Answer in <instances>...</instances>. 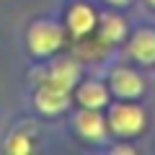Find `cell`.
Segmentation results:
<instances>
[{"instance_id":"5","label":"cell","mask_w":155,"mask_h":155,"mask_svg":"<svg viewBox=\"0 0 155 155\" xmlns=\"http://www.w3.org/2000/svg\"><path fill=\"white\" fill-rule=\"evenodd\" d=\"M129 52L140 62H153L155 60V31L153 28H140L129 41Z\"/></svg>"},{"instance_id":"1","label":"cell","mask_w":155,"mask_h":155,"mask_svg":"<svg viewBox=\"0 0 155 155\" xmlns=\"http://www.w3.org/2000/svg\"><path fill=\"white\" fill-rule=\"evenodd\" d=\"M60 44H62V31L54 23L41 21V23H34L31 31H28V47H31L34 54H49Z\"/></svg>"},{"instance_id":"3","label":"cell","mask_w":155,"mask_h":155,"mask_svg":"<svg viewBox=\"0 0 155 155\" xmlns=\"http://www.w3.org/2000/svg\"><path fill=\"white\" fill-rule=\"evenodd\" d=\"M67 93H70V91L57 88V85H52V83H44L39 88V93H36V106L44 111V114H60V111L70 104V96Z\"/></svg>"},{"instance_id":"6","label":"cell","mask_w":155,"mask_h":155,"mask_svg":"<svg viewBox=\"0 0 155 155\" xmlns=\"http://www.w3.org/2000/svg\"><path fill=\"white\" fill-rule=\"evenodd\" d=\"M67 23H70L72 34L75 36H85L88 31H93L96 26V13L91 5H75L70 11V16H67Z\"/></svg>"},{"instance_id":"13","label":"cell","mask_w":155,"mask_h":155,"mask_svg":"<svg viewBox=\"0 0 155 155\" xmlns=\"http://www.w3.org/2000/svg\"><path fill=\"white\" fill-rule=\"evenodd\" d=\"M150 3H153V5H155V0H150Z\"/></svg>"},{"instance_id":"9","label":"cell","mask_w":155,"mask_h":155,"mask_svg":"<svg viewBox=\"0 0 155 155\" xmlns=\"http://www.w3.org/2000/svg\"><path fill=\"white\" fill-rule=\"evenodd\" d=\"M78 98H80V104L85 109H101L109 101V96H106V88L101 83H85L78 91Z\"/></svg>"},{"instance_id":"12","label":"cell","mask_w":155,"mask_h":155,"mask_svg":"<svg viewBox=\"0 0 155 155\" xmlns=\"http://www.w3.org/2000/svg\"><path fill=\"white\" fill-rule=\"evenodd\" d=\"M109 3H116V5H122V3H127V0H109Z\"/></svg>"},{"instance_id":"10","label":"cell","mask_w":155,"mask_h":155,"mask_svg":"<svg viewBox=\"0 0 155 155\" xmlns=\"http://www.w3.org/2000/svg\"><path fill=\"white\" fill-rule=\"evenodd\" d=\"M101 26H104V39H109V41H119V39L124 36V21L119 16H114V13H106L104 18H101Z\"/></svg>"},{"instance_id":"2","label":"cell","mask_w":155,"mask_h":155,"mask_svg":"<svg viewBox=\"0 0 155 155\" xmlns=\"http://www.w3.org/2000/svg\"><path fill=\"white\" fill-rule=\"evenodd\" d=\"M145 119H142V111L137 109V106H114V111H111V129H114L116 134H124V137H129V134H137L140 129H142Z\"/></svg>"},{"instance_id":"4","label":"cell","mask_w":155,"mask_h":155,"mask_svg":"<svg viewBox=\"0 0 155 155\" xmlns=\"http://www.w3.org/2000/svg\"><path fill=\"white\" fill-rule=\"evenodd\" d=\"M111 91L116 96H122V98H137L142 93V80H140L137 72L127 70V67H119L111 75Z\"/></svg>"},{"instance_id":"7","label":"cell","mask_w":155,"mask_h":155,"mask_svg":"<svg viewBox=\"0 0 155 155\" xmlns=\"http://www.w3.org/2000/svg\"><path fill=\"white\" fill-rule=\"evenodd\" d=\"M78 129L85 134V137H93V140H101L106 132V122H104V116L96 114V109H85L78 114Z\"/></svg>"},{"instance_id":"11","label":"cell","mask_w":155,"mask_h":155,"mask_svg":"<svg viewBox=\"0 0 155 155\" xmlns=\"http://www.w3.org/2000/svg\"><path fill=\"white\" fill-rule=\"evenodd\" d=\"M8 150H11V153H28V150H31V142H28L23 134H16V137L8 142Z\"/></svg>"},{"instance_id":"8","label":"cell","mask_w":155,"mask_h":155,"mask_svg":"<svg viewBox=\"0 0 155 155\" xmlns=\"http://www.w3.org/2000/svg\"><path fill=\"white\" fill-rule=\"evenodd\" d=\"M75 80H78V67H75V62H70V60L57 62V65L52 67L49 78H47V83L57 85V88H65V91H70L72 85H75Z\"/></svg>"}]
</instances>
